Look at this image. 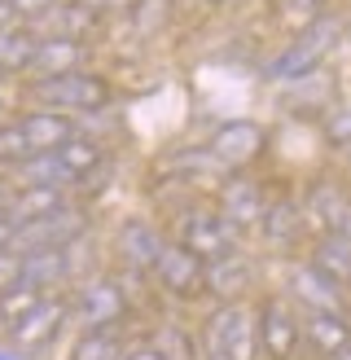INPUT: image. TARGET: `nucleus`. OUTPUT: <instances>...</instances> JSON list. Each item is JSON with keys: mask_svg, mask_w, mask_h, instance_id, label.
I'll return each instance as SVG.
<instances>
[{"mask_svg": "<svg viewBox=\"0 0 351 360\" xmlns=\"http://www.w3.org/2000/svg\"><path fill=\"white\" fill-rule=\"evenodd\" d=\"M338 35H343V22L338 18H329V13H316L312 22L294 35V40L277 53V62L268 66V79L277 84H290V79H303L312 75L316 66H321V58L338 44Z\"/></svg>", "mask_w": 351, "mask_h": 360, "instance_id": "nucleus-1", "label": "nucleus"}, {"mask_svg": "<svg viewBox=\"0 0 351 360\" xmlns=\"http://www.w3.org/2000/svg\"><path fill=\"white\" fill-rule=\"evenodd\" d=\"M31 97L44 105V110H79V115H93L110 101V84L93 70H66V75H44L31 84Z\"/></svg>", "mask_w": 351, "mask_h": 360, "instance_id": "nucleus-2", "label": "nucleus"}, {"mask_svg": "<svg viewBox=\"0 0 351 360\" xmlns=\"http://www.w3.org/2000/svg\"><path fill=\"white\" fill-rule=\"evenodd\" d=\"M88 233V224H84V215L75 211V207H58V211H48V215H40V220H31V224H22L13 233V246L9 250H18V255H27V250H48V246H70V242H79Z\"/></svg>", "mask_w": 351, "mask_h": 360, "instance_id": "nucleus-3", "label": "nucleus"}, {"mask_svg": "<svg viewBox=\"0 0 351 360\" xmlns=\"http://www.w3.org/2000/svg\"><path fill=\"white\" fill-rule=\"evenodd\" d=\"M303 220L316 224L325 238L351 242V193L343 185H333V180H312V185H307Z\"/></svg>", "mask_w": 351, "mask_h": 360, "instance_id": "nucleus-4", "label": "nucleus"}, {"mask_svg": "<svg viewBox=\"0 0 351 360\" xmlns=\"http://www.w3.org/2000/svg\"><path fill=\"white\" fill-rule=\"evenodd\" d=\"M255 330H259V347L268 360H290L298 347V334H303V326H298V316L286 299H263L255 312Z\"/></svg>", "mask_w": 351, "mask_h": 360, "instance_id": "nucleus-5", "label": "nucleus"}, {"mask_svg": "<svg viewBox=\"0 0 351 360\" xmlns=\"http://www.w3.org/2000/svg\"><path fill=\"white\" fill-rule=\"evenodd\" d=\"M180 246L193 250L202 264L228 255V250H237V229L224 220L220 211H193L185 220V233H180Z\"/></svg>", "mask_w": 351, "mask_h": 360, "instance_id": "nucleus-6", "label": "nucleus"}, {"mask_svg": "<svg viewBox=\"0 0 351 360\" xmlns=\"http://www.w3.org/2000/svg\"><path fill=\"white\" fill-rule=\"evenodd\" d=\"M263 141H268L263 123H255V119H228V123H220V128L211 132L206 150L216 154L224 167H246L251 158H259Z\"/></svg>", "mask_w": 351, "mask_h": 360, "instance_id": "nucleus-7", "label": "nucleus"}, {"mask_svg": "<svg viewBox=\"0 0 351 360\" xmlns=\"http://www.w3.org/2000/svg\"><path fill=\"white\" fill-rule=\"evenodd\" d=\"M62 321H66V299L44 295L22 321H13V326H9V338H13L22 352H35V347H44V343H53V338H58Z\"/></svg>", "mask_w": 351, "mask_h": 360, "instance_id": "nucleus-8", "label": "nucleus"}, {"mask_svg": "<svg viewBox=\"0 0 351 360\" xmlns=\"http://www.w3.org/2000/svg\"><path fill=\"white\" fill-rule=\"evenodd\" d=\"M154 273H158V281H163V290L180 295V299H193V295L206 290V285H202L206 264L193 255V250H185V246H163V255H158Z\"/></svg>", "mask_w": 351, "mask_h": 360, "instance_id": "nucleus-9", "label": "nucleus"}, {"mask_svg": "<svg viewBox=\"0 0 351 360\" xmlns=\"http://www.w3.org/2000/svg\"><path fill=\"white\" fill-rule=\"evenodd\" d=\"M18 128H22L31 154H58L66 141L75 136V123L66 115H58V110H31V115L18 119Z\"/></svg>", "mask_w": 351, "mask_h": 360, "instance_id": "nucleus-10", "label": "nucleus"}, {"mask_svg": "<svg viewBox=\"0 0 351 360\" xmlns=\"http://www.w3.org/2000/svg\"><path fill=\"white\" fill-rule=\"evenodd\" d=\"M75 308H79V316L88 321V326L101 330V326H114V321L128 312V299H123V290H119L110 277H93V281L79 290V303H75Z\"/></svg>", "mask_w": 351, "mask_h": 360, "instance_id": "nucleus-11", "label": "nucleus"}, {"mask_svg": "<svg viewBox=\"0 0 351 360\" xmlns=\"http://www.w3.org/2000/svg\"><path fill=\"white\" fill-rule=\"evenodd\" d=\"M263 193L255 180H224V189H220V215L233 229H251L259 224V215H263Z\"/></svg>", "mask_w": 351, "mask_h": 360, "instance_id": "nucleus-12", "label": "nucleus"}, {"mask_svg": "<svg viewBox=\"0 0 351 360\" xmlns=\"http://www.w3.org/2000/svg\"><path fill=\"white\" fill-rule=\"evenodd\" d=\"M84 62H88V44H84V40H66V35H40L31 70H40V75H66V70H84Z\"/></svg>", "mask_w": 351, "mask_h": 360, "instance_id": "nucleus-13", "label": "nucleus"}, {"mask_svg": "<svg viewBox=\"0 0 351 360\" xmlns=\"http://www.w3.org/2000/svg\"><path fill=\"white\" fill-rule=\"evenodd\" d=\"M114 246H119V255L128 259L132 268H154L167 242L154 233V224H145V220H136V215H132V220H123V224H119Z\"/></svg>", "mask_w": 351, "mask_h": 360, "instance_id": "nucleus-14", "label": "nucleus"}, {"mask_svg": "<svg viewBox=\"0 0 351 360\" xmlns=\"http://www.w3.org/2000/svg\"><path fill=\"white\" fill-rule=\"evenodd\" d=\"M290 290L307 303V312H343V285H333L329 277H321L312 264L290 273Z\"/></svg>", "mask_w": 351, "mask_h": 360, "instance_id": "nucleus-15", "label": "nucleus"}, {"mask_svg": "<svg viewBox=\"0 0 351 360\" xmlns=\"http://www.w3.org/2000/svg\"><path fill=\"white\" fill-rule=\"evenodd\" d=\"M35 44H40L35 27H27V22L0 27V75H22V70H31Z\"/></svg>", "mask_w": 351, "mask_h": 360, "instance_id": "nucleus-16", "label": "nucleus"}, {"mask_svg": "<svg viewBox=\"0 0 351 360\" xmlns=\"http://www.w3.org/2000/svg\"><path fill=\"white\" fill-rule=\"evenodd\" d=\"M97 5L93 0H58L48 13H44V27L48 35H66V40H84L88 31L97 27Z\"/></svg>", "mask_w": 351, "mask_h": 360, "instance_id": "nucleus-17", "label": "nucleus"}, {"mask_svg": "<svg viewBox=\"0 0 351 360\" xmlns=\"http://www.w3.org/2000/svg\"><path fill=\"white\" fill-rule=\"evenodd\" d=\"M202 285H206L211 295H220V299H237L246 285H251V259L237 255V250H228V255L211 259V264H206Z\"/></svg>", "mask_w": 351, "mask_h": 360, "instance_id": "nucleus-18", "label": "nucleus"}, {"mask_svg": "<svg viewBox=\"0 0 351 360\" xmlns=\"http://www.w3.org/2000/svg\"><path fill=\"white\" fill-rule=\"evenodd\" d=\"M303 229H307L303 207L290 202V198L263 207V215H259V233H263V242H268V246H290V242H298V233H303Z\"/></svg>", "mask_w": 351, "mask_h": 360, "instance_id": "nucleus-19", "label": "nucleus"}, {"mask_svg": "<svg viewBox=\"0 0 351 360\" xmlns=\"http://www.w3.org/2000/svg\"><path fill=\"white\" fill-rule=\"evenodd\" d=\"M307 338H312V347L321 352V356H338L351 347V326H347V316L343 312H307Z\"/></svg>", "mask_w": 351, "mask_h": 360, "instance_id": "nucleus-20", "label": "nucleus"}, {"mask_svg": "<svg viewBox=\"0 0 351 360\" xmlns=\"http://www.w3.org/2000/svg\"><path fill=\"white\" fill-rule=\"evenodd\" d=\"M66 281V250L62 246H48V250H27L22 255V285L31 290H48V285Z\"/></svg>", "mask_w": 351, "mask_h": 360, "instance_id": "nucleus-21", "label": "nucleus"}, {"mask_svg": "<svg viewBox=\"0 0 351 360\" xmlns=\"http://www.w3.org/2000/svg\"><path fill=\"white\" fill-rule=\"evenodd\" d=\"M13 176H18V189H62V185H70L58 154H31L27 163L13 167Z\"/></svg>", "mask_w": 351, "mask_h": 360, "instance_id": "nucleus-22", "label": "nucleus"}, {"mask_svg": "<svg viewBox=\"0 0 351 360\" xmlns=\"http://www.w3.org/2000/svg\"><path fill=\"white\" fill-rule=\"evenodd\" d=\"M259 352V330H255V312L251 308H237L233 326H228L224 343H220V360H255Z\"/></svg>", "mask_w": 351, "mask_h": 360, "instance_id": "nucleus-23", "label": "nucleus"}, {"mask_svg": "<svg viewBox=\"0 0 351 360\" xmlns=\"http://www.w3.org/2000/svg\"><path fill=\"white\" fill-rule=\"evenodd\" d=\"M312 268L321 277H329L333 285H351V242L321 238V246H316V255H312Z\"/></svg>", "mask_w": 351, "mask_h": 360, "instance_id": "nucleus-24", "label": "nucleus"}, {"mask_svg": "<svg viewBox=\"0 0 351 360\" xmlns=\"http://www.w3.org/2000/svg\"><path fill=\"white\" fill-rule=\"evenodd\" d=\"M62 207V189H22L18 198H9V207H5V215L22 229V224H31V220H40V215H48V211H58Z\"/></svg>", "mask_w": 351, "mask_h": 360, "instance_id": "nucleus-25", "label": "nucleus"}, {"mask_svg": "<svg viewBox=\"0 0 351 360\" xmlns=\"http://www.w3.org/2000/svg\"><path fill=\"white\" fill-rule=\"evenodd\" d=\"M101 158H105V150L97 146V141H88V136H70L66 146L58 150V163L66 167V176L70 180H79V176H88V172H97L101 167Z\"/></svg>", "mask_w": 351, "mask_h": 360, "instance_id": "nucleus-26", "label": "nucleus"}, {"mask_svg": "<svg viewBox=\"0 0 351 360\" xmlns=\"http://www.w3.org/2000/svg\"><path fill=\"white\" fill-rule=\"evenodd\" d=\"M163 360H198V347H193V338L185 330H176V326H163L154 334V343H150Z\"/></svg>", "mask_w": 351, "mask_h": 360, "instance_id": "nucleus-27", "label": "nucleus"}, {"mask_svg": "<svg viewBox=\"0 0 351 360\" xmlns=\"http://www.w3.org/2000/svg\"><path fill=\"white\" fill-rule=\"evenodd\" d=\"M70 360H123L119 343L105 330H93V334H84L75 347H70Z\"/></svg>", "mask_w": 351, "mask_h": 360, "instance_id": "nucleus-28", "label": "nucleus"}, {"mask_svg": "<svg viewBox=\"0 0 351 360\" xmlns=\"http://www.w3.org/2000/svg\"><path fill=\"white\" fill-rule=\"evenodd\" d=\"M31 150H27V136L18 123H0V172H13L18 163H27Z\"/></svg>", "mask_w": 351, "mask_h": 360, "instance_id": "nucleus-29", "label": "nucleus"}, {"mask_svg": "<svg viewBox=\"0 0 351 360\" xmlns=\"http://www.w3.org/2000/svg\"><path fill=\"white\" fill-rule=\"evenodd\" d=\"M321 136L333 150H351V105H329L321 119Z\"/></svg>", "mask_w": 351, "mask_h": 360, "instance_id": "nucleus-30", "label": "nucleus"}, {"mask_svg": "<svg viewBox=\"0 0 351 360\" xmlns=\"http://www.w3.org/2000/svg\"><path fill=\"white\" fill-rule=\"evenodd\" d=\"M40 299H44V295H40V290H31V285H13V290L0 295V321H5V326L22 321V316H27Z\"/></svg>", "mask_w": 351, "mask_h": 360, "instance_id": "nucleus-31", "label": "nucleus"}, {"mask_svg": "<svg viewBox=\"0 0 351 360\" xmlns=\"http://www.w3.org/2000/svg\"><path fill=\"white\" fill-rule=\"evenodd\" d=\"M237 308H241V303H224V308H220L216 316L206 321V352L216 356V360H220V343H224V334H228V326H233V316H237Z\"/></svg>", "mask_w": 351, "mask_h": 360, "instance_id": "nucleus-32", "label": "nucleus"}, {"mask_svg": "<svg viewBox=\"0 0 351 360\" xmlns=\"http://www.w3.org/2000/svg\"><path fill=\"white\" fill-rule=\"evenodd\" d=\"M58 5V0H9V13H13V22H44V13Z\"/></svg>", "mask_w": 351, "mask_h": 360, "instance_id": "nucleus-33", "label": "nucleus"}, {"mask_svg": "<svg viewBox=\"0 0 351 360\" xmlns=\"http://www.w3.org/2000/svg\"><path fill=\"white\" fill-rule=\"evenodd\" d=\"M22 285V255L18 250H0V295Z\"/></svg>", "mask_w": 351, "mask_h": 360, "instance_id": "nucleus-34", "label": "nucleus"}, {"mask_svg": "<svg viewBox=\"0 0 351 360\" xmlns=\"http://www.w3.org/2000/svg\"><path fill=\"white\" fill-rule=\"evenodd\" d=\"M286 5H290V13H298V18H307V22H312L316 9H321L325 0H286Z\"/></svg>", "mask_w": 351, "mask_h": 360, "instance_id": "nucleus-35", "label": "nucleus"}, {"mask_svg": "<svg viewBox=\"0 0 351 360\" xmlns=\"http://www.w3.org/2000/svg\"><path fill=\"white\" fill-rule=\"evenodd\" d=\"M123 360H163V356H158V352H154V347L145 343V347H132V352L123 356Z\"/></svg>", "mask_w": 351, "mask_h": 360, "instance_id": "nucleus-36", "label": "nucleus"}, {"mask_svg": "<svg viewBox=\"0 0 351 360\" xmlns=\"http://www.w3.org/2000/svg\"><path fill=\"white\" fill-rule=\"evenodd\" d=\"M5 207H9V193H5V180H0V215H5Z\"/></svg>", "mask_w": 351, "mask_h": 360, "instance_id": "nucleus-37", "label": "nucleus"}, {"mask_svg": "<svg viewBox=\"0 0 351 360\" xmlns=\"http://www.w3.org/2000/svg\"><path fill=\"white\" fill-rule=\"evenodd\" d=\"M333 360H351V347H347V352H338V356H333Z\"/></svg>", "mask_w": 351, "mask_h": 360, "instance_id": "nucleus-38", "label": "nucleus"}, {"mask_svg": "<svg viewBox=\"0 0 351 360\" xmlns=\"http://www.w3.org/2000/svg\"><path fill=\"white\" fill-rule=\"evenodd\" d=\"M0 115H5V93H0Z\"/></svg>", "mask_w": 351, "mask_h": 360, "instance_id": "nucleus-39", "label": "nucleus"}, {"mask_svg": "<svg viewBox=\"0 0 351 360\" xmlns=\"http://www.w3.org/2000/svg\"><path fill=\"white\" fill-rule=\"evenodd\" d=\"M216 5H224V0H216Z\"/></svg>", "mask_w": 351, "mask_h": 360, "instance_id": "nucleus-40", "label": "nucleus"}]
</instances>
